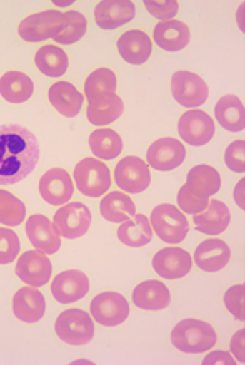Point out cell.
Wrapping results in <instances>:
<instances>
[{
    "mask_svg": "<svg viewBox=\"0 0 245 365\" xmlns=\"http://www.w3.org/2000/svg\"><path fill=\"white\" fill-rule=\"evenodd\" d=\"M39 160L36 136L19 125L0 126V185L9 186L28 177Z\"/></svg>",
    "mask_w": 245,
    "mask_h": 365,
    "instance_id": "cell-1",
    "label": "cell"
},
{
    "mask_svg": "<svg viewBox=\"0 0 245 365\" xmlns=\"http://www.w3.org/2000/svg\"><path fill=\"white\" fill-rule=\"evenodd\" d=\"M173 345L186 354H201L216 344L214 328L199 319H184L171 331Z\"/></svg>",
    "mask_w": 245,
    "mask_h": 365,
    "instance_id": "cell-2",
    "label": "cell"
},
{
    "mask_svg": "<svg viewBox=\"0 0 245 365\" xmlns=\"http://www.w3.org/2000/svg\"><path fill=\"white\" fill-rule=\"evenodd\" d=\"M74 181L79 192L87 197H101L111 187L108 165L96 158H83L74 168Z\"/></svg>",
    "mask_w": 245,
    "mask_h": 365,
    "instance_id": "cell-3",
    "label": "cell"
},
{
    "mask_svg": "<svg viewBox=\"0 0 245 365\" xmlns=\"http://www.w3.org/2000/svg\"><path fill=\"white\" fill-rule=\"evenodd\" d=\"M150 223L157 237L167 244H180L189 232L186 216L176 206L167 203L153 209Z\"/></svg>",
    "mask_w": 245,
    "mask_h": 365,
    "instance_id": "cell-4",
    "label": "cell"
},
{
    "mask_svg": "<svg viewBox=\"0 0 245 365\" xmlns=\"http://www.w3.org/2000/svg\"><path fill=\"white\" fill-rule=\"evenodd\" d=\"M57 336L70 345H84L94 336V325L89 313L80 309H69L60 313L56 321Z\"/></svg>",
    "mask_w": 245,
    "mask_h": 365,
    "instance_id": "cell-5",
    "label": "cell"
},
{
    "mask_svg": "<svg viewBox=\"0 0 245 365\" xmlns=\"http://www.w3.org/2000/svg\"><path fill=\"white\" fill-rule=\"evenodd\" d=\"M171 93L179 105L198 108L206 102L209 88L201 76L181 70L171 77Z\"/></svg>",
    "mask_w": 245,
    "mask_h": 365,
    "instance_id": "cell-6",
    "label": "cell"
},
{
    "mask_svg": "<svg viewBox=\"0 0 245 365\" xmlns=\"http://www.w3.org/2000/svg\"><path fill=\"white\" fill-rule=\"evenodd\" d=\"M64 15L59 11H44L25 18L18 28L19 36L26 42H41L54 38L63 28Z\"/></svg>",
    "mask_w": 245,
    "mask_h": 365,
    "instance_id": "cell-7",
    "label": "cell"
},
{
    "mask_svg": "<svg viewBox=\"0 0 245 365\" xmlns=\"http://www.w3.org/2000/svg\"><path fill=\"white\" fill-rule=\"evenodd\" d=\"M90 313L97 324L104 327H118L126 321L129 304L122 294L105 292L91 300Z\"/></svg>",
    "mask_w": 245,
    "mask_h": 365,
    "instance_id": "cell-8",
    "label": "cell"
},
{
    "mask_svg": "<svg viewBox=\"0 0 245 365\" xmlns=\"http://www.w3.org/2000/svg\"><path fill=\"white\" fill-rule=\"evenodd\" d=\"M116 186L128 193H141L151 182L150 168L139 157H125L115 167Z\"/></svg>",
    "mask_w": 245,
    "mask_h": 365,
    "instance_id": "cell-9",
    "label": "cell"
},
{
    "mask_svg": "<svg viewBox=\"0 0 245 365\" xmlns=\"http://www.w3.org/2000/svg\"><path fill=\"white\" fill-rule=\"evenodd\" d=\"M53 220L61 237L67 240H76L83 237L89 231L91 223V213L86 205L74 202L60 207L56 212Z\"/></svg>",
    "mask_w": 245,
    "mask_h": 365,
    "instance_id": "cell-10",
    "label": "cell"
},
{
    "mask_svg": "<svg viewBox=\"0 0 245 365\" xmlns=\"http://www.w3.org/2000/svg\"><path fill=\"white\" fill-rule=\"evenodd\" d=\"M214 133L215 123L204 110H187L179 120V135L189 145L202 147L214 138Z\"/></svg>",
    "mask_w": 245,
    "mask_h": 365,
    "instance_id": "cell-11",
    "label": "cell"
},
{
    "mask_svg": "<svg viewBox=\"0 0 245 365\" xmlns=\"http://www.w3.org/2000/svg\"><path fill=\"white\" fill-rule=\"evenodd\" d=\"M16 276L32 287H41L51 279L53 265L46 254L32 250L22 254L16 262Z\"/></svg>",
    "mask_w": 245,
    "mask_h": 365,
    "instance_id": "cell-12",
    "label": "cell"
},
{
    "mask_svg": "<svg viewBox=\"0 0 245 365\" xmlns=\"http://www.w3.org/2000/svg\"><path fill=\"white\" fill-rule=\"evenodd\" d=\"M74 193L70 174L63 168L48 170L39 180L41 197L53 206L66 205Z\"/></svg>",
    "mask_w": 245,
    "mask_h": 365,
    "instance_id": "cell-13",
    "label": "cell"
},
{
    "mask_svg": "<svg viewBox=\"0 0 245 365\" xmlns=\"http://www.w3.org/2000/svg\"><path fill=\"white\" fill-rule=\"evenodd\" d=\"M26 235L35 250L44 254H56L61 247V238L54 223L44 215H32L26 220Z\"/></svg>",
    "mask_w": 245,
    "mask_h": 365,
    "instance_id": "cell-14",
    "label": "cell"
},
{
    "mask_svg": "<svg viewBox=\"0 0 245 365\" xmlns=\"http://www.w3.org/2000/svg\"><path fill=\"white\" fill-rule=\"evenodd\" d=\"M153 267L160 277L167 280H177L190 272L191 257L183 248H163L154 255Z\"/></svg>",
    "mask_w": 245,
    "mask_h": 365,
    "instance_id": "cell-15",
    "label": "cell"
},
{
    "mask_svg": "<svg viewBox=\"0 0 245 365\" xmlns=\"http://www.w3.org/2000/svg\"><path fill=\"white\" fill-rule=\"evenodd\" d=\"M186 158L184 145L174 138H161L153 143L146 151V161L159 171H171L181 165Z\"/></svg>",
    "mask_w": 245,
    "mask_h": 365,
    "instance_id": "cell-16",
    "label": "cell"
},
{
    "mask_svg": "<svg viewBox=\"0 0 245 365\" xmlns=\"http://www.w3.org/2000/svg\"><path fill=\"white\" fill-rule=\"evenodd\" d=\"M89 292V279L79 269H67L60 272L51 283L54 299L63 304L74 303L83 299Z\"/></svg>",
    "mask_w": 245,
    "mask_h": 365,
    "instance_id": "cell-17",
    "label": "cell"
},
{
    "mask_svg": "<svg viewBox=\"0 0 245 365\" xmlns=\"http://www.w3.org/2000/svg\"><path fill=\"white\" fill-rule=\"evenodd\" d=\"M119 56L132 66H141L150 58L153 42L150 36L139 29H131L121 35L116 42Z\"/></svg>",
    "mask_w": 245,
    "mask_h": 365,
    "instance_id": "cell-18",
    "label": "cell"
},
{
    "mask_svg": "<svg viewBox=\"0 0 245 365\" xmlns=\"http://www.w3.org/2000/svg\"><path fill=\"white\" fill-rule=\"evenodd\" d=\"M135 16V6L129 0H104L94 8V21L102 29H116Z\"/></svg>",
    "mask_w": 245,
    "mask_h": 365,
    "instance_id": "cell-19",
    "label": "cell"
},
{
    "mask_svg": "<svg viewBox=\"0 0 245 365\" xmlns=\"http://www.w3.org/2000/svg\"><path fill=\"white\" fill-rule=\"evenodd\" d=\"M184 187L191 196L209 200V197L221 189V175L211 165H196L187 173Z\"/></svg>",
    "mask_w": 245,
    "mask_h": 365,
    "instance_id": "cell-20",
    "label": "cell"
},
{
    "mask_svg": "<svg viewBox=\"0 0 245 365\" xmlns=\"http://www.w3.org/2000/svg\"><path fill=\"white\" fill-rule=\"evenodd\" d=\"M12 310L19 321L35 324L45 313V299L35 287H22L14 296Z\"/></svg>",
    "mask_w": 245,
    "mask_h": 365,
    "instance_id": "cell-21",
    "label": "cell"
},
{
    "mask_svg": "<svg viewBox=\"0 0 245 365\" xmlns=\"http://www.w3.org/2000/svg\"><path fill=\"white\" fill-rule=\"evenodd\" d=\"M231 258V250L222 240H206L194 251V262L204 271H221Z\"/></svg>",
    "mask_w": 245,
    "mask_h": 365,
    "instance_id": "cell-22",
    "label": "cell"
},
{
    "mask_svg": "<svg viewBox=\"0 0 245 365\" xmlns=\"http://www.w3.org/2000/svg\"><path fill=\"white\" fill-rule=\"evenodd\" d=\"M231 220L229 209L225 203L219 200H211L205 210L193 215V222L196 230L206 235H219L222 234Z\"/></svg>",
    "mask_w": 245,
    "mask_h": 365,
    "instance_id": "cell-23",
    "label": "cell"
},
{
    "mask_svg": "<svg viewBox=\"0 0 245 365\" xmlns=\"http://www.w3.org/2000/svg\"><path fill=\"white\" fill-rule=\"evenodd\" d=\"M154 41L161 50L176 53L187 47L190 41V29L180 21H163L154 28Z\"/></svg>",
    "mask_w": 245,
    "mask_h": 365,
    "instance_id": "cell-24",
    "label": "cell"
},
{
    "mask_svg": "<svg viewBox=\"0 0 245 365\" xmlns=\"http://www.w3.org/2000/svg\"><path fill=\"white\" fill-rule=\"evenodd\" d=\"M132 302L144 310H161L170 304V292L159 280H146L134 289Z\"/></svg>",
    "mask_w": 245,
    "mask_h": 365,
    "instance_id": "cell-25",
    "label": "cell"
},
{
    "mask_svg": "<svg viewBox=\"0 0 245 365\" xmlns=\"http://www.w3.org/2000/svg\"><path fill=\"white\" fill-rule=\"evenodd\" d=\"M50 103L66 118L79 115L83 106V95L69 81H57L48 90Z\"/></svg>",
    "mask_w": 245,
    "mask_h": 365,
    "instance_id": "cell-26",
    "label": "cell"
},
{
    "mask_svg": "<svg viewBox=\"0 0 245 365\" xmlns=\"http://www.w3.org/2000/svg\"><path fill=\"white\" fill-rule=\"evenodd\" d=\"M124 113V102L116 93H109L93 99L87 106V119L96 126H105L115 122Z\"/></svg>",
    "mask_w": 245,
    "mask_h": 365,
    "instance_id": "cell-27",
    "label": "cell"
},
{
    "mask_svg": "<svg viewBox=\"0 0 245 365\" xmlns=\"http://www.w3.org/2000/svg\"><path fill=\"white\" fill-rule=\"evenodd\" d=\"M34 93V81L21 71H8L0 77V95L9 103H24Z\"/></svg>",
    "mask_w": 245,
    "mask_h": 365,
    "instance_id": "cell-28",
    "label": "cell"
},
{
    "mask_svg": "<svg viewBox=\"0 0 245 365\" xmlns=\"http://www.w3.org/2000/svg\"><path fill=\"white\" fill-rule=\"evenodd\" d=\"M118 240L128 247H144L153 240V227L149 217L134 215V219L125 220L118 230Z\"/></svg>",
    "mask_w": 245,
    "mask_h": 365,
    "instance_id": "cell-29",
    "label": "cell"
},
{
    "mask_svg": "<svg viewBox=\"0 0 245 365\" xmlns=\"http://www.w3.org/2000/svg\"><path fill=\"white\" fill-rule=\"evenodd\" d=\"M215 116L219 125L229 132H241L245 128L242 102L234 95H226L218 101Z\"/></svg>",
    "mask_w": 245,
    "mask_h": 365,
    "instance_id": "cell-30",
    "label": "cell"
},
{
    "mask_svg": "<svg viewBox=\"0 0 245 365\" xmlns=\"http://www.w3.org/2000/svg\"><path fill=\"white\" fill-rule=\"evenodd\" d=\"M35 66L48 77H60L69 68V57L56 45H44L35 54Z\"/></svg>",
    "mask_w": 245,
    "mask_h": 365,
    "instance_id": "cell-31",
    "label": "cell"
},
{
    "mask_svg": "<svg viewBox=\"0 0 245 365\" xmlns=\"http://www.w3.org/2000/svg\"><path fill=\"white\" fill-rule=\"evenodd\" d=\"M89 145L94 157L102 160H114L122 153V140L114 129H96L90 133Z\"/></svg>",
    "mask_w": 245,
    "mask_h": 365,
    "instance_id": "cell-32",
    "label": "cell"
},
{
    "mask_svg": "<svg viewBox=\"0 0 245 365\" xmlns=\"http://www.w3.org/2000/svg\"><path fill=\"white\" fill-rule=\"evenodd\" d=\"M136 212L132 199L122 192H112L101 202V213L109 222H125Z\"/></svg>",
    "mask_w": 245,
    "mask_h": 365,
    "instance_id": "cell-33",
    "label": "cell"
},
{
    "mask_svg": "<svg viewBox=\"0 0 245 365\" xmlns=\"http://www.w3.org/2000/svg\"><path fill=\"white\" fill-rule=\"evenodd\" d=\"M109 93H116L115 73L109 68H97L90 73L84 83V96L87 102Z\"/></svg>",
    "mask_w": 245,
    "mask_h": 365,
    "instance_id": "cell-34",
    "label": "cell"
},
{
    "mask_svg": "<svg viewBox=\"0 0 245 365\" xmlns=\"http://www.w3.org/2000/svg\"><path fill=\"white\" fill-rule=\"evenodd\" d=\"M64 15V24L61 31L53 38L61 45H71L83 38L87 29L86 18L77 11H69Z\"/></svg>",
    "mask_w": 245,
    "mask_h": 365,
    "instance_id": "cell-35",
    "label": "cell"
},
{
    "mask_svg": "<svg viewBox=\"0 0 245 365\" xmlns=\"http://www.w3.org/2000/svg\"><path fill=\"white\" fill-rule=\"evenodd\" d=\"M25 205L6 190H0V223L18 226L25 220Z\"/></svg>",
    "mask_w": 245,
    "mask_h": 365,
    "instance_id": "cell-36",
    "label": "cell"
},
{
    "mask_svg": "<svg viewBox=\"0 0 245 365\" xmlns=\"http://www.w3.org/2000/svg\"><path fill=\"white\" fill-rule=\"evenodd\" d=\"M21 250L18 235L8 227H0V264H11Z\"/></svg>",
    "mask_w": 245,
    "mask_h": 365,
    "instance_id": "cell-37",
    "label": "cell"
},
{
    "mask_svg": "<svg viewBox=\"0 0 245 365\" xmlns=\"http://www.w3.org/2000/svg\"><path fill=\"white\" fill-rule=\"evenodd\" d=\"M225 163L229 170L235 173L245 171V143L242 140L234 141L225 151Z\"/></svg>",
    "mask_w": 245,
    "mask_h": 365,
    "instance_id": "cell-38",
    "label": "cell"
},
{
    "mask_svg": "<svg viewBox=\"0 0 245 365\" xmlns=\"http://www.w3.org/2000/svg\"><path fill=\"white\" fill-rule=\"evenodd\" d=\"M209 200H202V199H198L191 196L186 187L183 186L180 190H179V195H177V205L179 207L186 212V213H190V215H196V213H201L202 210L206 209Z\"/></svg>",
    "mask_w": 245,
    "mask_h": 365,
    "instance_id": "cell-39",
    "label": "cell"
},
{
    "mask_svg": "<svg viewBox=\"0 0 245 365\" xmlns=\"http://www.w3.org/2000/svg\"><path fill=\"white\" fill-rule=\"evenodd\" d=\"M146 11H149L154 18L161 21H170L176 16L179 11V4L174 0H167V2H144Z\"/></svg>",
    "mask_w": 245,
    "mask_h": 365,
    "instance_id": "cell-40",
    "label": "cell"
},
{
    "mask_svg": "<svg viewBox=\"0 0 245 365\" xmlns=\"http://www.w3.org/2000/svg\"><path fill=\"white\" fill-rule=\"evenodd\" d=\"M242 296H244V286L236 284L224 296V302L226 309L238 319V321H244V314H242Z\"/></svg>",
    "mask_w": 245,
    "mask_h": 365,
    "instance_id": "cell-41",
    "label": "cell"
},
{
    "mask_svg": "<svg viewBox=\"0 0 245 365\" xmlns=\"http://www.w3.org/2000/svg\"><path fill=\"white\" fill-rule=\"evenodd\" d=\"M231 351L239 362H244V329H239L231 339Z\"/></svg>",
    "mask_w": 245,
    "mask_h": 365,
    "instance_id": "cell-42",
    "label": "cell"
},
{
    "mask_svg": "<svg viewBox=\"0 0 245 365\" xmlns=\"http://www.w3.org/2000/svg\"><path fill=\"white\" fill-rule=\"evenodd\" d=\"M204 364H228V365H235V359L225 351H215L211 352L205 359Z\"/></svg>",
    "mask_w": 245,
    "mask_h": 365,
    "instance_id": "cell-43",
    "label": "cell"
}]
</instances>
